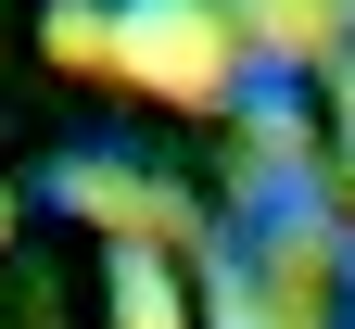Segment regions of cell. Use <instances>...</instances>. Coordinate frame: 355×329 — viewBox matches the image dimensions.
<instances>
[{
	"mask_svg": "<svg viewBox=\"0 0 355 329\" xmlns=\"http://www.w3.org/2000/svg\"><path fill=\"white\" fill-rule=\"evenodd\" d=\"M114 51L140 64V76H165V89H203V76H216V26H203V13H140Z\"/></svg>",
	"mask_w": 355,
	"mask_h": 329,
	"instance_id": "6da1fadb",
	"label": "cell"
}]
</instances>
